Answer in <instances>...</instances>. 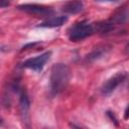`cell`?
<instances>
[{"label": "cell", "mask_w": 129, "mask_h": 129, "mask_svg": "<svg viewBox=\"0 0 129 129\" xmlns=\"http://www.w3.org/2000/svg\"><path fill=\"white\" fill-rule=\"evenodd\" d=\"M67 20H68L67 16H52V17H49L44 22H42L39 26L40 27H49V28L57 27V26H61Z\"/></svg>", "instance_id": "cell-7"}, {"label": "cell", "mask_w": 129, "mask_h": 129, "mask_svg": "<svg viewBox=\"0 0 129 129\" xmlns=\"http://www.w3.org/2000/svg\"><path fill=\"white\" fill-rule=\"evenodd\" d=\"M50 92L52 95L61 93L70 81V69L64 63H55L50 72Z\"/></svg>", "instance_id": "cell-1"}, {"label": "cell", "mask_w": 129, "mask_h": 129, "mask_svg": "<svg viewBox=\"0 0 129 129\" xmlns=\"http://www.w3.org/2000/svg\"><path fill=\"white\" fill-rule=\"evenodd\" d=\"M49 57H50V51H46V52L41 53L35 57L28 58L27 60H25L23 62V67L33 70V71H36V72H39L43 69L44 64L49 59Z\"/></svg>", "instance_id": "cell-3"}, {"label": "cell", "mask_w": 129, "mask_h": 129, "mask_svg": "<svg viewBox=\"0 0 129 129\" xmlns=\"http://www.w3.org/2000/svg\"><path fill=\"white\" fill-rule=\"evenodd\" d=\"M8 4H9L8 2H4V1H1V3H0V6H1V7H4V6L8 5Z\"/></svg>", "instance_id": "cell-9"}, {"label": "cell", "mask_w": 129, "mask_h": 129, "mask_svg": "<svg viewBox=\"0 0 129 129\" xmlns=\"http://www.w3.org/2000/svg\"><path fill=\"white\" fill-rule=\"evenodd\" d=\"M128 49H129V44H128Z\"/></svg>", "instance_id": "cell-11"}, {"label": "cell", "mask_w": 129, "mask_h": 129, "mask_svg": "<svg viewBox=\"0 0 129 129\" xmlns=\"http://www.w3.org/2000/svg\"><path fill=\"white\" fill-rule=\"evenodd\" d=\"M71 129H82V128H80V127H78L74 124H71Z\"/></svg>", "instance_id": "cell-10"}, {"label": "cell", "mask_w": 129, "mask_h": 129, "mask_svg": "<svg viewBox=\"0 0 129 129\" xmlns=\"http://www.w3.org/2000/svg\"><path fill=\"white\" fill-rule=\"evenodd\" d=\"M94 26L93 24L87 22V21H82L80 23L75 24L72 26L69 30V38L72 41H80L88 36L92 35L94 33Z\"/></svg>", "instance_id": "cell-2"}, {"label": "cell", "mask_w": 129, "mask_h": 129, "mask_svg": "<svg viewBox=\"0 0 129 129\" xmlns=\"http://www.w3.org/2000/svg\"><path fill=\"white\" fill-rule=\"evenodd\" d=\"M126 75L124 73H117L116 75H114L113 77L109 78L102 86L101 88V91L104 95H108L110 94L111 92H113L117 87L118 85L125 79Z\"/></svg>", "instance_id": "cell-5"}, {"label": "cell", "mask_w": 129, "mask_h": 129, "mask_svg": "<svg viewBox=\"0 0 129 129\" xmlns=\"http://www.w3.org/2000/svg\"><path fill=\"white\" fill-rule=\"evenodd\" d=\"M19 110L22 122L26 128H29V100L24 92L20 93V101H19Z\"/></svg>", "instance_id": "cell-6"}, {"label": "cell", "mask_w": 129, "mask_h": 129, "mask_svg": "<svg viewBox=\"0 0 129 129\" xmlns=\"http://www.w3.org/2000/svg\"><path fill=\"white\" fill-rule=\"evenodd\" d=\"M83 3L80 1H71V2H67L63 6H62V10L67 13H71V14H75L78 13L80 11L83 10Z\"/></svg>", "instance_id": "cell-8"}, {"label": "cell", "mask_w": 129, "mask_h": 129, "mask_svg": "<svg viewBox=\"0 0 129 129\" xmlns=\"http://www.w3.org/2000/svg\"><path fill=\"white\" fill-rule=\"evenodd\" d=\"M18 9L23 10L28 13H31V14L42 15V16H49L53 12L50 7L38 5V4H22V5L18 6Z\"/></svg>", "instance_id": "cell-4"}]
</instances>
